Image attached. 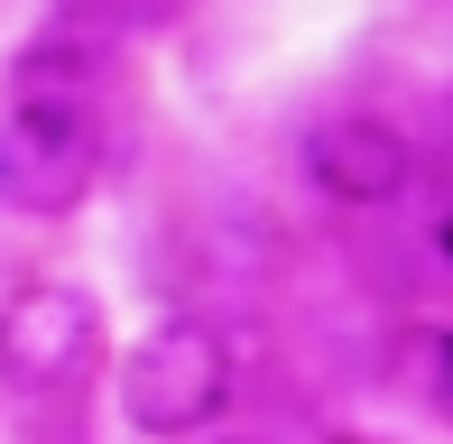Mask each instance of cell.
Returning a JSON list of instances; mask_svg holds the SVG:
<instances>
[{"label": "cell", "mask_w": 453, "mask_h": 444, "mask_svg": "<svg viewBox=\"0 0 453 444\" xmlns=\"http://www.w3.org/2000/svg\"><path fill=\"white\" fill-rule=\"evenodd\" d=\"M102 361V306L65 278H28L19 296H0V389L56 398Z\"/></svg>", "instance_id": "3"}, {"label": "cell", "mask_w": 453, "mask_h": 444, "mask_svg": "<svg viewBox=\"0 0 453 444\" xmlns=\"http://www.w3.org/2000/svg\"><path fill=\"white\" fill-rule=\"evenodd\" d=\"M305 176H315V195H334V204L380 213V204L407 195L417 149H407V130H388V120L342 111V120H324V130H305Z\"/></svg>", "instance_id": "4"}, {"label": "cell", "mask_w": 453, "mask_h": 444, "mask_svg": "<svg viewBox=\"0 0 453 444\" xmlns=\"http://www.w3.org/2000/svg\"><path fill=\"white\" fill-rule=\"evenodd\" d=\"M185 0H56V19H65V37H84V47H102V37H139L157 28V19H176Z\"/></svg>", "instance_id": "5"}, {"label": "cell", "mask_w": 453, "mask_h": 444, "mask_svg": "<svg viewBox=\"0 0 453 444\" xmlns=\"http://www.w3.org/2000/svg\"><path fill=\"white\" fill-rule=\"evenodd\" d=\"M102 186V120L84 103V74H65V47H37L19 74V103L0 120V204L65 222Z\"/></svg>", "instance_id": "1"}, {"label": "cell", "mask_w": 453, "mask_h": 444, "mask_svg": "<svg viewBox=\"0 0 453 444\" xmlns=\"http://www.w3.org/2000/svg\"><path fill=\"white\" fill-rule=\"evenodd\" d=\"M444 259H453V213H444Z\"/></svg>", "instance_id": "7"}, {"label": "cell", "mask_w": 453, "mask_h": 444, "mask_svg": "<svg viewBox=\"0 0 453 444\" xmlns=\"http://www.w3.org/2000/svg\"><path fill=\"white\" fill-rule=\"evenodd\" d=\"M232 389H241V352H232V333L203 325V315L149 325L139 352L120 361V417H130L139 435H157V444H185V435L222 426Z\"/></svg>", "instance_id": "2"}, {"label": "cell", "mask_w": 453, "mask_h": 444, "mask_svg": "<svg viewBox=\"0 0 453 444\" xmlns=\"http://www.w3.org/2000/svg\"><path fill=\"white\" fill-rule=\"evenodd\" d=\"M398 371H407V389L453 408V325H407L398 333Z\"/></svg>", "instance_id": "6"}]
</instances>
